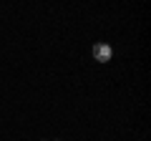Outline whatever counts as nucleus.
<instances>
[{
    "label": "nucleus",
    "instance_id": "nucleus-1",
    "mask_svg": "<svg viewBox=\"0 0 151 141\" xmlns=\"http://www.w3.org/2000/svg\"><path fill=\"white\" fill-rule=\"evenodd\" d=\"M111 45L108 43H98V45H93V58L96 60H101V63H106V60H111Z\"/></svg>",
    "mask_w": 151,
    "mask_h": 141
}]
</instances>
